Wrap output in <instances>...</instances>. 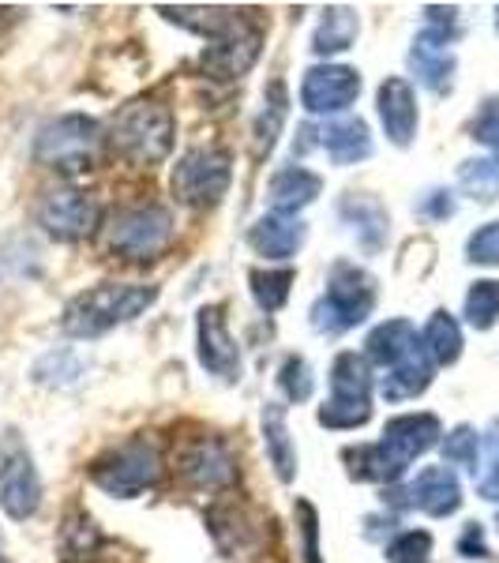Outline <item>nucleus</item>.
<instances>
[{
    "label": "nucleus",
    "instance_id": "obj_1",
    "mask_svg": "<svg viewBox=\"0 0 499 563\" xmlns=\"http://www.w3.org/2000/svg\"><path fill=\"white\" fill-rule=\"evenodd\" d=\"M158 301L154 286H132V282H102L95 289H84L65 305L60 316V331L71 339H98V334L113 331L117 323H129L143 316Z\"/></svg>",
    "mask_w": 499,
    "mask_h": 563
},
{
    "label": "nucleus",
    "instance_id": "obj_2",
    "mask_svg": "<svg viewBox=\"0 0 499 563\" xmlns=\"http://www.w3.org/2000/svg\"><path fill=\"white\" fill-rule=\"evenodd\" d=\"M177 121L169 113V106L162 102H132L113 117V129H109V147L121 154L132 166H158L174 151Z\"/></svg>",
    "mask_w": 499,
    "mask_h": 563
},
{
    "label": "nucleus",
    "instance_id": "obj_3",
    "mask_svg": "<svg viewBox=\"0 0 499 563\" xmlns=\"http://www.w3.org/2000/svg\"><path fill=\"white\" fill-rule=\"evenodd\" d=\"M98 147H102V129L87 113H65L57 121L42 124L34 135V162L60 174H84L95 166Z\"/></svg>",
    "mask_w": 499,
    "mask_h": 563
},
{
    "label": "nucleus",
    "instance_id": "obj_4",
    "mask_svg": "<svg viewBox=\"0 0 499 563\" xmlns=\"http://www.w3.org/2000/svg\"><path fill=\"white\" fill-rule=\"evenodd\" d=\"M162 470L166 466H162L158 448L140 435V440H129V443H121V448L106 451V455L90 466V481H95L106 496L135 499L158 485Z\"/></svg>",
    "mask_w": 499,
    "mask_h": 563
},
{
    "label": "nucleus",
    "instance_id": "obj_5",
    "mask_svg": "<svg viewBox=\"0 0 499 563\" xmlns=\"http://www.w3.org/2000/svg\"><path fill=\"white\" fill-rule=\"evenodd\" d=\"M177 222L169 207L162 203H135L117 211L109 222V252L121 260H154L174 244Z\"/></svg>",
    "mask_w": 499,
    "mask_h": 563
},
{
    "label": "nucleus",
    "instance_id": "obj_6",
    "mask_svg": "<svg viewBox=\"0 0 499 563\" xmlns=\"http://www.w3.org/2000/svg\"><path fill=\"white\" fill-rule=\"evenodd\" d=\"M376 308V282L353 263H334L331 278H326V294L315 305V327L326 334L350 331V327L365 323Z\"/></svg>",
    "mask_w": 499,
    "mask_h": 563
},
{
    "label": "nucleus",
    "instance_id": "obj_7",
    "mask_svg": "<svg viewBox=\"0 0 499 563\" xmlns=\"http://www.w3.org/2000/svg\"><path fill=\"white\" fill-rule=\"evenodd\" d=\"M372 417V372L357 353H339L331 368V402L320 410L323 429H361Z\"/></svg>",
    "mask_w": 499,
    "mask_h": 563
},
{
    "label": "nucleus",
    "instance_id": "obj_8",
    "mask_svg": "<svg viewBox=\"0 0 499 563\" xmlns=\"http://www.w3.org/2000/svg\"><path fill=\"white\" fill-rule=\"evenodd\" d=\"M233 166L222 147H192L177 158L174 166V196L185 207H214L230 192Z\"/></svg>",
    "mask_w": 499,
    "mask_h": 563
},
{
    "label": "nucleus",
    "instance_id": "obj_9",
    "mask_svg": "<svg viewBox=\"0 0 499 563\" xmlns=\"http://www.w3.org/2000/svg\"><path fill=\"white\" fill-rule=\"evenodd\" d=\"M34 222L53 241H84L98 230V203L79 188H49L34 207Z\"/></svg>",
    "mask_w": 499,
    "mask_h": 563
},
{
    "label": "nucleus",
    "instance_id": "obj_10",
    "mask_svg": "<svg viewBox=\"0 0 499 563\" xmlns=\"http://www.w3.org/2000/svg\"><path fill=\"white\" fill-rule=\"evenodd\" d=\"M42 507V481L20 443L0 448V511L15 522L34 519Z\"/></svg>",
    "mask_w": 499,
    "mask_h": 563
},
{
    "label": "nucleus",
    "instance_id": "obj_11",
    "mask_svg": "<svg viewBox=\"0 0 499 563\" xmlns=\"http://www.w3.org/2000/svg\"><path fill=\"white\" fill-rule=\"evenodd\" d=\"M259 45H263L259 26L241 20L233 31L218 34V38L199 53V68L211 79H218V84H233V79L252 71V65H256V57H259Z\"/></svg>",
    "mask_w": 499,
    "mask_h": 563
},
{
    "label": "nucleus",
    "instance_id": "obj_12",
    "mask_svg": "<svg viewBox=\"0 0 499 563\" xmlns=\"http://www.w3.org/2000/svg\"><path fill=\"white\" fill-rule=\"evenodd\" d=\"M196 353H199V365H203L211 376L225 379H241V350L233 342L230 327H225L222 305H207L199 308L196 316Z\"/></svg>",
    "mask_w": 499,
    "mask_h": 563
},
{
    "label": "nucleus",
    "instance_id": "obj_13",
    "mask_svg": "<svg viewBox=\"0 0 499 563\" xmlns=\"http://www.w3.org/2000/svg\"><path fill=\"white\" fill-rule=\"evenodd\" d=\"M180 477L192 488H203V493H214V488H230L237 481V459L225 448V440L218 435H203V440H192L177 459Z\"/></svg>",
    "mask_w": 499,
    "mask_h": 563
},
{
    "label": "nucleus",
    "instance_id": "obj_14",
    "mask_svg": "<svg viewBox=\"0 0 499 563\" xmlns=\"http://www.w3.org/2000/svg\"><path fill=\"white\" fill-rule=\"evenodd\" d=\"M361 95V71L346 65H315L301 79V106L308 113H342L357 102Z\"/></svg>",
    "mask_w": 499,
    "mask_h": 563
},
{
    "label": "nucleus",
    "instance_id": "obj_15",
    "mask_svg": "<svg viewBox=\"0 0 499 563\" xmlns=\"http://www.w3.org/2000/svg\"><path fill=\"white\" fill-rule=\"evenodd\" d=\"M440 435H443L440 421H435L432 413H402V417H395V421H387L379 448H384L387 459L406 474L413 459L429 455L435 443H440Z\"/></svg>",
    "mask_w": 499,
    "mask_h": 563
},
{
    "label": "nucleus",
    "instance_id": "obj_16",
    "mask_svg": "<svg viewBox=\"0 0 499 563\" xmlns=\"http://www.w3.org/2000/svg\"><path fill=\"white\" fill-rule=\"evenodd\" d=\"M402 496H410L406 507H417V511L432 515V519H447L462 507V485L447 466H424Z\"/></svg>",
    "mask_w": 499,
    "mask_h": 563
},
{
    "label": "nucleus",
    "instance_id": "obj_17",
    "mask_svg": "<svg viewBox=\"0 0 499 563\" xmlns=\"http://www.w3.org/2000/svg\"><path fill=\"white\" fill-rule=\"evenodd\" d=\"M376 109H379V121H384L387 140H391L395 147H410L417 135V95H413L410 79H402V76L384 79Z\"/></svg>",
    "mask_w": 499,
    "mask_h": 563
},
{
    "label": "nucleus",
    "instance_id": "obj_18",
    "mask_svg": "<svg viewBox=\"0 0 499 563\" xmlns=\"http://www.w3.org/2000/svg\"><path fill=\"white\" fill-rule=\"evenodd\" d=\"M451 38L455 34L447 31H435L429 26L424 34H417L413 49H410V65L417 71V79H421L424 87H432L435 95H443V90H451V79H455V53L447 49Z\"/></svg>",
    "mask_w": 499,
    "mask_h": 563
},
{
    "label": "nucleus",
    "instance_id": "obj_19",
    "mask_svg": "<svg viewBox=\"0 0 499 563\" xmlns=\"http://www.w3.org/2000/svg\"><path fill=\"white\" fill-rule=\"evenodd\" d=\"M323 192V177L312 174V169L304 166H286L278 169L275 177H270V207H275V214H286L293 218L297 211H304L308 203H315V196Z\"/></svg>",
    "mask_w": 499,
    "mask_h": 563
},
{
    "label": "nucleus",
    "instance_id": "obj_20",
    "mask_svg": "<svg viewBox=\"0 0 499 563\" xmlns=\"http://www.w3.org/2000/svg\"><path fill=\"white\" fill-rule=\"evenodd\" d=\"M248 244L263 260H289V256L301 252L304 225L297 222V218H286V214H263L259 222L248 230Z\"/></svg>",
    "mask_w": 499,
    "mask_h": 563
},
{
    "label": "nucleus",
    "instance_id": "obj_21",
    "mask_svg": "<svg viewBox=\"0 0 499 563\" xmlns=\"http://www.w3.org/2000/svg\"><path fill=\"white\" fill-rule=\"evenodd\" d=\"M263 448H267V459L270 466H275V477L289 485V481L297 477V448L293 440H289V421H286V406L278 402H267L263 406Z\"/></svg>",
    "mask_w": 499,
    "mask_h": 563
},
{
    "label": "nucleus",
    "instance_id": "obj_22",
    "mask_svg": "<svg viewBox=\"0 0 499 563\" xmlns=\"http://www.w3.org/2000/svg\"><path fill=\"white\" fill-rule=\"evenodd\" d=\"M421 350H424L421 334H417L413 323H406V320H387L368 334V357L384 368L402 365V361L417 357Z\"/></svg>",
    "mask_w": 499,
    "mask_h": 563
},
{
    "label": "nucleus",
    "instance_id": "obj_23",
    "mask_svg": "<svg viewBox=\"0 0 499 563\" xmlns=\"http://www.w3.org/2000/svg\"><path fill=\"white\" fill-rule=\"evenodd\" d=\"M320 147L326 151V158L334 166H353V162H365L372 154V135L368 124L361 117H342V121H331L323 129Z\"/></svg>",
    "mask_w": 499,
    "mask_h": 563
},
{
    "label": "nucleus",
    "instance_id": "obj_24",
    "mask_svg": "<svg viewBox=\"0 0 499 563\" xmlns=\"http://www.w3.org/2000/svg\"><path fill=\"white\" fill-rule=\"evenodd\" d=\"M432 357L429 350H421L417 357L402 361V365L387 368V376L379 379V395L387 398V402H406V398H417L424 395L432 384Z\"/></svg>",
    "mask_w": 499,
    "mask_h": 563
},
{
    "label": "nucleus",
    "instance_id": "obj_25",
    "mask_svg": "<svg viewBox=\"0 0 499 563\" xmlns=\"http://www.w3.org/2000/svg\"><path fill=\"white\" fill-rule=\"evenodd\" d=\"M342 218L353 222V230H357V241L365 244L368 252L384 249L387 241V211L376 203L372 196H350L346 203H342Z\"/></svg>",
    "mask_w": 499,
    "mask_h": 563
},
{
    "label": "nucleus",
    "instance_id": "obj_26",
    "mask_svg": "<svg viewBox=\"0 0 499 563\" xmlns=\"http://www.w3.org/2000/svg\"><path fill=\"white\" fill-rule=\"evenodd\" d=\"M162 15H166L169 23L185 26V31H196L203 34L207 42H214L218 34L233 31V26L241 23V12H233V8H158Z\"/></svg>",
    "mask_w": 499,
    "mask_h": 563
},
{
    "label": "nucleus",
    "instance_id": "obj_27",
    "mask_svg": "<svg viewBox=\"0 0 499 563\" xmlns=\"http://www.w3.org/2000/svg\"><path fill=\"white\" fill-rule=\"evenodd\" d=\"M357 15H353V8H326L320 26H315L312 34V49L320 53V57H331V53H342L350 49L353 42H357Z\"/></svg>",
    "mask_w": 499,
    "mask_h": 563
},
{
    "label": "nucleus",
    "instance_id": "obj_28",
    "mask_svg": "<svg viewBox=\"0 0 499 563\" xmlns=\"http://www.w3.org/2000/svg\"><path fill=\"white\" fill-rule=\"evenodd\" d=\"M424 350H429L432 365H455L462 357V327L451 312H432V320L424 323V334H421Z\"/></svg>",
    "mask_w": 499,
    "mask_h": 563
},
{
    "label": "nucleus",
    "instance_id": "obj_29",
    "mask_svg": "<svg viewBox=\"0 0 499 563\" xmlns=\"http://www.w3.org/2000/svg\"><path fill=\"white\" fill-rule=\"evenodd\" d=\"M346 462H350V477L357 481H376V485H395L402 477V470L387 459V451L379 443H361V448H350L346 451Z\"/></svg>",
    "mask_w": 499,
    "mask_h": 563
},
{
    "label": "nucleus",
    "instance_id": "obj_30",
    "mask_svg": "<svg viewBox=\"0 0 499 563\" xmlns=\"http://www.w3.org/2000/svg\"><path fill=\"white\" fill-rule=\"evenodd\" d=\"M458 188L469 199L492 203V199L499 196V162H492V158H469V162H462Z\"/></svg>",
    "mask_w": 499,
    "mask_h": 563
},
{
    "label": "nucleus",
    "instance_id": "obj_31",
    "mask_svg": "<svg viewBox=\"0 0 499 563\" xmlns=\"http://www.w3.org/2000/svg\"><path fill=\"white\" fill-rule=\"evenodd\" d=\"M286 106H289L286 87H282V79H275V84H270V98L263 102L256 132H252V135H256V154H259V158H263V154H270V147H275L278 132H282V121H286Z\"/></svg>",
    "mask_w": 499,
    "mask_h": 563
},
{
    "label": "nucleus",
    "instance_id": "obj_32",
    "mask_svg": "<svg viewBox=\"0 0 499 563\" xmlns=\"http://www.w3.org/2000/svg\"><path fill=\"white\" fill-rule=\"evenodd\" d=\"M293 271H252V297L263 312H278L289 301V286H293Z\"/></svg>",
    "mask_w": 499,
    "mask_h": 563
},
{
    "label": "nucleus",
    "instance_id": "obj_33",
    "mask_svg": "<svg viewBox=\"0 0 499 563\" xmlns=\"http://www.w3.org/2000/svg\"><path fill=\"white\" fill-rule=\"evenodd\" d=\"M499 320V282L485 278L474 282L466 294V323L477 327V331H488Z\"/></svg>",
    "mask_w": 499,
    "mask_h": 563
},
{
    "label": "nucleus",
    "instance_id": "obj_34",
    "mask_svg": "<svg viewBox=\"0 0 499 563\" xmlns=\"http://www.w3.org/2000/svg\"><path fill=\"white\" fill-rule=\"evenodd\" d=\"M278 387L289 402H308L315 390V379H312V368H308L304 357H286L282 368H278Z\"/></svg>",
    "mask_w": 499,
    "mask_h": 563
},
{
    "label": "nucleus",
    "instance_id": "obj_35",
    "mask_svg": "<svg viewBox=\"0 0 499 563\" xmlns=\"http://www.w3.org/2000/svg\"><path fill=\"white\" fill-rule=\"evenodd\" d=\"M477 451H480V435L469 424H458L455 432H447L443 440V459L447 466H462V470H477Z\"/></svg>",
    "mask_w": 499,
    "mask_h": 563
},
{
    "label": "nucleus",
    "instance_id": "obj_36",
    "mask_svg": "<svg viewBox=\"0 0 499 563\" xmlns=\"http://www.w3.org/2000/svg\"><path fill=\"white\" fill-rule=\"evenodd\" d=\"M387 560H391V563H429L432 560V533L406 530L402 538L391 541V549H387Z\"/></svg>",
    "mask_w": 499,
    "mask_h": 563
},
{
    "label": "nucleus",
    "instance_id": "obj_37",
    "mask_svg": "<svg viewBox=\"0 0 499 563\" xmlns=\"http://www.w3.org/2000/svg\"><path fill=\"white\" fill-rule=\"evenodd\" d=\"M466 256H469V263H480V267H499V218L488 225H480L474 238H469Z\"/></svg>",
    "mask_w": 499,
    "mask_h": 563
},
{
    "label": "nucleus",
    "instance_id": "obj_38",
    "mask_svg": "<svg viewBox=\"0 0 499 563\" xmlns=\"http://www.w3.org/2000/svg\"><path fill=\"white\" fill-rule=\"evenodd\" d=\"M485 451H488V466L477 481V493L488 504H499V424H492V432H488Z\"/></svg>",
    "mask_w": 499,
    "mask_h": 563
},
{
    "label": "nucleus",
    "instance_id": "obj_39",
    "mask_svg": "<svg viewBox=\"0 0 499 563\" xmlns=\"http://www.w3.org/2000/svg\"><path fill=\"white\" fill-rule=\"evenodd\" d=\"M474 140L485 147H499V95L488 98L474 117Z\"/></svg>",
    "mask_w": 499,
    "mask_h": 563
},
{
    "label": "nucleus",
    "instance_id": "obj_40",
    "mask_svg": "<svg viewBox=\"0 0 499 563\" xmlns=\"http://www.w3.org/2000/svg\"><path fill=\"white\" fill-rule=\"evenodd\" d=\"M458 552H462V556H469V560L488 556V549H485V530H480L477 522H469V526H466V533L458 538Z\"/></svg>",
    "mask_w": 499,
    "mask_h": 563
},
{
    "label": "nucleus",
    "instance_id": "obj_41",
    "mask_svg": "<svg viewBox=\"0 0 499 563\" xmlns=\"http://www.w3.org/2000/svg\"><path fill=\"white\" fill-rule=\"evenodd\" d=\"M421 211L429 218H451V214H455V199H451V192H432L421 203Z\"/></svg>",
    "mask_w": 499,
    "mask_h": 563
},
{
    "label": "nucleus",
    "instance_id": "obj_42",
    "mask_svg": "<svg viewBox=\"0 0 499 563\" xmlns=\"http://www.w3.org/2000/svg\"><path fill=\"white\" fill-rule=\"evenodd\" d=\"M496 26H499V12H496Z\"/></svg>",
    "mask_w": 499,
    "mask_h": 563
},
{
    "label": "nucleus",
    "instance_id": "obj_43",
    "mask_svg": "<svg viewBox=\"0 0 499 563\" xmlns=\"http://www.w3.org/2000/svg\"><path fill=\"white\" fill-rule=\"evenodd\" d=\"M496 522H499V519H496Z\"/></svg>",
    "mask_w": 499,
    "mask_h": 563
}]
</instances>
